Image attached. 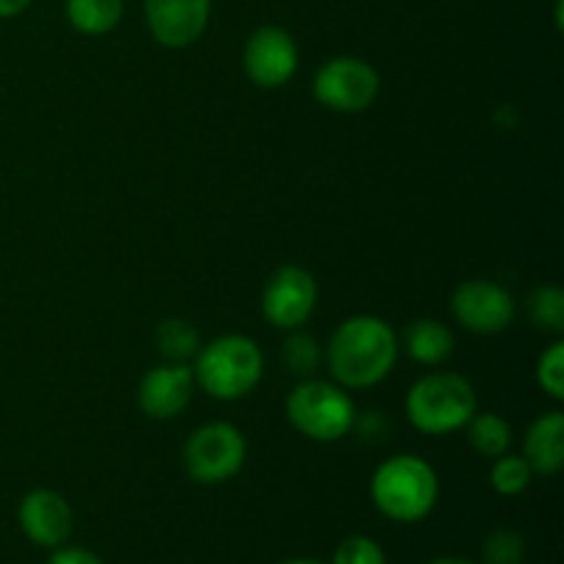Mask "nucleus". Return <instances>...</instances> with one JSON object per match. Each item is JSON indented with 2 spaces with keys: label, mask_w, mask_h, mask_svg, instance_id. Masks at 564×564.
Returning <instances> with one entry per match:
<instances>
[{
  "label": "nucleus",
  "mask_w": 564,
  "mask_h": 564,
  "mask_svg": "<svg viewBox=\"0 0 564 564\" xmlns=\"http://www.w3.org/2000/svg\"><path fill=\"white\" fill-rule=\"evenodd\" d=\"M284 367L292 375H312L319 367V347L308 334H295L284 341Z\"/></svg>",
  "instance_id": "4be33fe9"
},
{
  "label": "nucleus",
  "mask_w": 564,
  "mask_h": 564,
  "mask_svg": "<svg viewBox=\"0 0 564 564\" xmlns=\"http://www.w3.org/2000/svg\"><path fill=\"white\" fill-rule=\"evenodd\" d=\"M281 564H323L317 560H290V562H281Z\"/></svg>",
  "instance_id": "cd10ccee"
},
{
  "label": "nucleus",
  "mask_w": 564,
  "mask_h": 564,
  "mask_svg": "<svg viewBox=\"0 0 564 564\" xmlns=\"http://www.w3.org/2000/svg\"><path fill=\"white\" fill-rule=\"evenodd\" d=\"M20 527L31 543L42 545V549H58L69 540L72 516L69 501L55 490H31L25 499L20 501Z\"/></svg>",
  "instance_id": "f8f14e48"
},
{
  "label": "nucleus",
  "mask_w": 564,
  "mask_h": 564,
  "mask_svg": "<svg viewBox=\"0 0 564 564\" xmlns=\"http://www.w3.org/2000/svg\"><path fill=\"white\" fill-rule=\"evenodd\" d=\"M47 564H102V560L86 549H75V545H72V549H61L58 545Z\"/></svg>",
  "instance_id": "393cba45"
},
{
  "label": "nucleus",
  "mask_w": 564,
  "mask_h": 564,
  "mask_svg": "<svg viewBox=\"0 0 564 564\" xmlns=\"http://www.w3.org/2000/svg\"><path fill=\"white\" fill-rule=\"evenodd\" d=\"M523 460L534 474L551 477L564 466V416L562 411H549L529 427L523 444Z\"/></svg>",
  "instance_id": "4468645a"
},
{
  "label": "nucleus",
  "mask_w": 564,
  "mask_h": 564,
  "mask_svg": "<svg viewBox=\"0 0 564 564\" xmlns=\"http://www.w3.org/2000/svg\"><path fill=\"white\" fill-rule=\"evenodd\" d=\"M369 494L389 521L419 523L438 505V474L422 457L397 455L380 463Z\"/></svg>",
  "instance_id": "f03ea898"
},
{
  "label": "nucleus",
  "mask_w": 564,
  "mask_h": 564,
  "mask_svg": "<svg viewBox=\"0 0 564 564\" xmlns=\"http://www.w3.org/2000/svg\"><path fill=\"white\" fill-rule=\"evenodd\" d=\"M468 430V444L479 452L482 457H496L507 455L512 444V430L510 424L505 422L501 416L496 413H474L466 424Z\"/></svg>",
  "instance_id": "a211bd4d"
},
{
  "label": "nucleus",
  "mask_w": 564,
  "mask_h": 564,
  "mask_svg": "<svg viewBox=\"0 0 564 564\" xmlns=\"http://www.w3.org/2000/svg\"><path fill=\"white\" fill-rule=\"evenodd\" d=\"M317 306V281L308 270L286 264L268 279L262 292V312L270 325L281 330H295L312 317Z\"/></svg>",
  "instance_id": "1a4fd4ad"
},
{
  "label": "nucleus",
  "mask_w": 564,
  "mask_h": 564,
  "mask_svg": "<svg viewBox=\"0 0 564 564\" xmlns=\"http://www.w3.org/2000/svg\"><path fill=\"white\" fill-rule=\"evenodd\" d=\"M152 36L163 47H187L209 22V0H143Z\"/></svg>",
  "instance_id": "9b49d317"
},
{
  "label": "nucleus",
  "mask_w": 564,
  "mask_h": 564,
  "mask_svg": "<svg viewBox=\"0 0 564 564\" xmlns=\"http://www.w3.org/2000/svg\"><path fill=\"white\" fill-rule=\"evenodd\" d=\"M534 471L521 455H501L490 468V485L499 496H521L532 485Z\"/></svg>",
  "instance_id": "aec40b11"
},
{
  "label": "nucleus",
  "mask_w": 564,
  "mask_h": 564,
  "mask_svg": "<svg viewBox=\"0 0 564 564\" xmlns=\"http://www.w3.org/2000/svg\"><path fill=\"white\" fill-rule=\"evenodd\" d=\"M405 350L424 367H441L455 352V336L438 319H416L405 328Z\"/></svg>",
  "instance_id": "2eb2a0df"
},
{
  "label": "nucleus",
  "mask_w": 564,
  "mask_h": 564,
  "mask_svg": "<svg viewBox=\"0 0 564 564\" xmlns=\"http://www.w3.org/2000/svg\"><path fill=\"white\" fill-rule=\"evenodd\" d=\"M430 564H477V562L460 560V556H441V560H435V562H430Z\"/></svg>",
  "instance_id": "bb28decb"
},
{
  "label": "nucleus",
  "mask_w": 564,
  "mask_h": 564,
  "mask_svg": "<svg viewBox=\"0 0 564 564\" xmlns=\"http://www.w3.org/2000/svg\"><path fill=\"white\" fill-rule=\"evenodd\" d=\"M246 75L251 83L262 88H279L295 75L297 69V44L284 28L264 25L251 33L242 53Z\"/></svg>",
  "instance_id": "9d476101"
},
{
  "label": "nucleus",
  "mask_w": 564,
  "mask_h": 564,
  "mask_svg": "<svg viewBox=\"0 0 564 564\" xmlns=\"http://www.w3.org/2000/svg\"><path fill=\"white\" fill-rule=\"evenodd\" d=\"M154 345H158V352L169 364H185L187 358L202 350V336H198L196 325H191L187 319L171 317L158 325Z\"/></svg>",
  "instance_id": "f3484780"
},
{
  "label": "nucleus",
  "mask_w": 564,
  "mask_h": 564,
  "mask_svg": "<svg viewBox=\"0 0 564 564\" xmlns=\"http://www.w3.org/2000/svg\"><path fill=\"white\" fill-rule=\"evenodd\" d=\"M246 452V438L235 424L213 422L187 438L182 457L191 479L202 485H220L240 474Z\"/></svg>",
  "instance_id": "423d86ee"
},
{
  "label": "nucleus",
  "mask_w": 564,
  "mask_h": 564,
  "mask_svg": "<svg viewBox=\"0 0 564 564\" xmlns=\"http://www.w3.org/2000/svg\"><path fill=\"white\" fill-rule=\"evenodd\" d=\"M286 416L292 427L319 444H334L345 438L356 424V408L345 389L325 380H306L286 397Z\"/></svg>",
  "instance_id": "39448f33"
},
{
  "label": "nucleus",
  "mask_w": 564,
  "mask_h": 564,
  "mask_svg": "<svg viewBox=\"0 0 564 564\" xmlns=\"http://www.w3.org/2000/svg\"><path fill=\"white\" fill-rule=\"evenodd\" d=\"M264 356L248 336L229 334L209 341L196 352L193 380L215 400H242L259 386Z\"/></svg>",
  "instance_id": "7ed1b4c3"
},
{
  "label": "nucleus",
  "mask_w": 564,
  "mask_h": 564,
  "mask_svg": "<svg viewBox=\"0 0 564 564\" xmlns=\"http://www.w3.org/2000/svg\"><path fill=\"white\" fill-rule=\"evenodd\" d=\"M193 369L185 364H163V367L149 369L138 386V405L149 419H165L180 416L187 408L193 394Z\"/></svg>",
  "instance_id": "ddd939ff"
},
{
  "label": "nucleus",
  "mask_w": 564,
  "mask_h": 564,
  "mask_svg": "<svg viewBox=\"0 0 564 564\" xmlns=\"http://www.w3.org/2000/svg\"><path fill=\"white\" fill-rule=\"evenodd\" d=\"M28 6H31V0H0V20H9V17L22 14Z\"/></svg>",
  "instance_id": "a878e982"
},
{
  "label": "nucleus",
  "mask_w": 564,
  "mask_h": 564,
  "mask_svg": "<svg viewBox=\"0 0 564 564\" xmlns=\"http://www.w3.org/2000/svg\"><path fill=\"white\" fill-rule=\"evenodd\" d=\"M405 413L419 433L449 435L466 427L468 419L477 413V391L463 375H424L408 391Z\"/></svg>",
  "instance_id": "20e7f679"
},
{
  "label": "nucleus",
  "mask_w": 564,
  "mask_h": 564,
  "mask_svg": "<svg viewBox=\"0 0 564 564\" xmlns=\"http://www.w3.org/2000/svg\"><path fill=\"white\" fill-rule=\"evenodd\" d=\"M527 317L534 328L562 334L564 330V292L560 286H538L527 297Z\"/></svg>",
  "instance_id": "6ab92c4d"
},
{
  "label": "nucleus",
  "mask_w": 564,
  "mask_h": 564,
  "mask_svg": "<svg viewBox=\"0 0 564 564\" xmlns=\"http://www.w3.org/2000/svg\"><path fill=\"white\" fill-rule=\"evenodd\" d=\"M397 336L380 317H350L336 328L328 345V369L345 389H369L394 369Z\"/></svg>",
  "instance_id": "f257e3e1"
},
{
  "label": "nucleus",
  "mask_w": 564,
  "mask_h": 564,
  "mask_svg": "<svg viewBox=\"0 0 564 564\" xmlns=\"http://www.w3.org/2000/svg\"><path fill=\"white\" fill-rule=\"evenodd\" d=\"M380 91V77L367 61L361 58H334L314 77V97L319 105L336 113H358L375 102Z\"/></svg>",
  "instance_id": "0eeeda50"
},
{
  "label": "nucleus",
  "mask_w": 564,
  "mask_h": 564,
  "mask_svg": "<svg viewBox=\"0 0 564 564\" xmlns=\"http://www.w3.org/2000/svg\"><path fill=\"white\" fill-rule=\"evenodd\" d=\"M538 383L554 400H564V345L554 341L538 361Z\"/></svg>",
  "instance_id": "5701e85b"
},
{
  "label": "nucleus",
  "mask_w": 564,
  "mask_h": 564,
  "mask_svg": "<svg viewBox=\"0 0 564 564\" xmlns=\"http://www.w3.org/2000/svg\"><path fill=\"white\" fill-rule=\"evenodd\" d=\"M124 14V0H66V17L72 28L88 36L113 31Z\"/></svg>",
  "instance_id": "dca6fc26"
},
{
  "label": "nucleus",
  "mask_w": 564,
  "mask_h": 564,
  "mask_svg": "<svg viewBox=\"0 0 564 564\" xmlns=\"http://www.w3.org/2000/svg\"><path fill=\"white\" fill-rule=\"evenodd\" d=\"M334 564H386V554L372 538L352 534L334 551Z\"/></svg>",
  "instance_id": "b1692460"
},
{
  "label": "nucleus",
  "mask_w": 564,
  "mask_h": 564,
  "mask_svg": "<svg viewBox=\"0 0 564 564\" xmlns=\"http://www.w3.org/2000/svg\"><path fill=\"white\" fill-rule=\"evenodd\" d=\"M452 314L471 334L494 336L510 328L516 319V297L496 281H463L452 295Z\"/></svg>",
  "instance_id": "6e6552de"
},
{
  "label": "nucleus",
  "mask_w": 564,
  "mask_h": 564,
  "mask_svg": "<svg viewBox=\"0 0 564 564\" xmlns=\"http://www.w3.org/2000/svg\"><path fill=\"white\" fill-rule=\"evenodd\" d=\"M485 564H521L527 556V540L512 529H496L482 545Z\"/></svg>",
  "instance_id": "412c9836"
}]
</instances>
